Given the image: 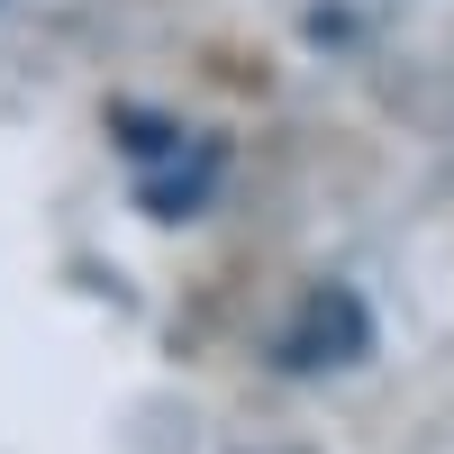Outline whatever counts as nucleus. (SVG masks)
Returning <instances> with one entry per match:
<instances>
[{"mask_svg":"<svg viewBox=\"0 0 454 454\" xmlns=\"http://www.w3.org/2000/svg\"><path fill=\"white\" fill-rule=\"evenodd\" d=\"M372 346V318H364V300L346 282H318L309 300H300V318L273 336V364L282 372H327V364H355Z\"/></svg>","mask_w":454,"mask_h":454,"instance_id":"obj_1","label":"nucleus"}]
</instances>
